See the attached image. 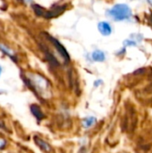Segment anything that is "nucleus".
<instances>
[{"label": "nucleus", "instance_id": "9d476101", "mask_svg": "<svg viewBox=\"0 0 152 153\" xmlns=\"http://www.w3.org/2000/svg\"><path fill=\"white\" fill-rule=\"evenodd\" d=\"M5 145H6V142H5V140H4V139H3V138H0V150L4 149V148L5 147Z\"/></svg>", "mask_w": 152, "mask_h": 153}, {"label": "nucleus", "instance_id": "423d86ee", "mask_svg": "<svg viewBox=\"0 0 152 153\" xmlns=\"http://www.w3.org/2000/svg\"><path fill=\"white\" fill-rule=\"evenodd\" d=\"M30 110H31V113L33 114V116H34L37 119L40 120V119H42V118L44 117V114L42 113L40 108H39L38 105H32V106L30 107Z\"/></svg>", "mask_w": 152, "mask_h": 153}, {"label": "nucleus", "instance_id": "1a4fd4ad", "mask_svg": "<svg viewBox=\"0 0 152 153\" xmlns=\"http://www.w3.org/2000/svg\"><path fill=\"white\" fill-rule=\"evenodd\" d=\"M94 123H95L94 117H87L83 120V126L85 127H90Z\"/></svg>", "mask_w": 152, "mask_h": 153}, {"label": "nucleus", "instance_id": "39448f33", "mask_svg": "<svg viewBox=\"0 0 152 153\" xmlns=\"http://www.w3.org/2000/svg\"><path fill=\"white\" fill-rule=\"evenodd\" d=\"M35 143H36V144L43 151V152H45L47 153H49L51 152V151H52V149H51V146L47 143H46V142H44L43 140H41L40 138H39V137H35Z\"/></svg>", "mask_w": 152, "mask_h": 153}, {"label": "nucleus", "instance_id": "f03ea898", "mask_svg": "<svg viewBox=\"0 0 152 153\" xmlns=\"http://www.w3.org/2000/svg\"><path fill=\"white\" fill-rule=\"evenodd\" d=\"M108 14L116 21H124L131 17L132 11L127 4H118L114 5L110 10H108Z\"/></svg>", "mask_w": 152, "mask_h": 153}, {"label": "nucleus", "instance_id": "9b49d317", "mask_svg": "<svg viewBox=\"0 0 152 153\" xmlns=\"http://www.w3.org/2000/svg\"><path fill=\"white\" fill-rule=\"evenodd\" d=\"M24 1H25V2H27V3H30V2L31 0H24Z\"/></svg>", "mask_w": 152, "mask_h": 153}, {"label": "nucleus", "instance_id": "f257e3e1", "mask_svg": "<svg viewBox=\"0 0 152 153\" xmlns=\"http://www.w3.org/2000/svg\"><path fill=\"white\" fill-rule=\"evenodd\" d=\"M27 82L37 93L41 97H47L49 95V87L47 81L39 74H30L27 78Z\"/></svg>", "mask_w": 152, "mask_h": 153}, {"label": "nucleus", "instance_id": "7ed1b4c3", "mask_svg": "<svg viewBox=\"0 0 152 153\" xmlns=\"http://www.w3.org/2000/svg\"><path fill=\"white\" fill-rule=\"evenodd\" d=\"M65 9V5H58V6H55L52 8V10L50 11H46L44 12L43 16L46 18H53L56 17L57 15H59L60 13H62L64 12V10Z\"/></svg>", "mask_w": 152, "mask_h": 153}, {"label": "nucleus", "instance_id": "f8f14e48", "mask_svg": "<svg viewBox=\"0 0 152 153\" xmlns=\"http://www.w3.org/2000/svg\"><path fill=\"white\" fill-rule=\"evenodd\" d=\"M151 24H152V15H151Z\"/></svg>", "mask_w": 152, "mask_h": 153}, {"label": "nucleus", "instance_id": "6e6552de", "mask_svg": "<svg viewBox=\"0 0 152 153\" xmlns=\"http://www.w3.org/2000/svg\"><path fill=\"white\" fill-rule=\"evenodd\" d=\"M0 49L4 52V53H5L6 55H8L11 58H13V51H12V49H10V48H8L6 46H4V45H2V44H0Z\"/></svg>", "mask_w": 152, "mask_h": 153}, {"label": "nucleus", "instance_id": "ddd939ff", "mask_svg": "<svg viewBox=\"0 0 152 153\" xmlns=\"http://www.w3.org/2000/svg\"><path fill=\"white\" fill-rule=\"evenodd\" d=\"M1 71H2V68H1V66H0V74H1Z\"/></svg>", "mask_w": 152, "mask_h": 153}, {"label": "nucleus", "instance_id": "20e7f679", "mask_svg": "<svg viewBox=\"0 0 152 153\" xmlns=\"http://www.w3.org/2000/svg\"><path fill=\"white\" fill-rule=\"evenodd\" d=\"M98 28H99V32H100L102 35H104V36H108V35H110L111 32H112V28H111L110 24L108 23V22H99Z\"/></svg>", "mask_w": 152, "mask_h": 153}, {"label": "nucleus", "instance_id": "0eeeda50", "mask_svg": "<svg viewBox=\"0 0 152 153\" xmlns=\"http://www.w3.org/2000/svg\"><path fill=\"white\" fill-rule=\"evenodd\" d=\"M92 59L97 62H103L105 60V54L101 50H96L92 53Z\"/></svg>", "mask_w": 152, "mask_h": 153}]
</instances>
